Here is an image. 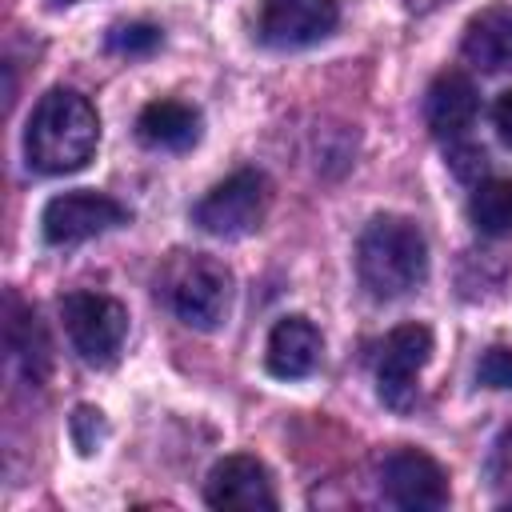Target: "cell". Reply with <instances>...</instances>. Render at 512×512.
<instances>
[{
	"instance_id": "obj_1",
	"label": "cell",
	"mask_w": 512,
	"mask_h": 512,
	"mask_svg": "<svg viewBox=\"0 0 512 512\" xmlns=\"http://www.w3.org/2000/svg\"><path fill=\"white\" fill-rule=\"evenodd\" d=\"M96 144H100V116L88 104V96L72 88H52L40 96L24 132V152L36 172L44 176L80 172L92 160Z\"/></svg>"
},
{
	"instance_id": "obj_2",
	"label": "cell",
	"mask_w": 512,
	"mask_h": 512,
	"mask_svg": "<svg viewBox=\"0 0 512 512\" xmlns=\"http://www.w3.org/2000/svg\"><path fill=\"white\" fill-rule=\"evenodd\" d=\"M360 284L376 300H400L428 276V240L404 216H376L356 240Z\"/></svg>"
},
{
	"instance_id": "obj_3",
	"label": "cell",
	"mask_w": 512,
	"mask_h": 512,
	"mask_svg": "<svg viewBox=\"0 0 512 512\" xmlns=\"http://www.w3.org/2000/svg\"><path fill=\"white\" fill-rule=\"evenodd\" d=\"M168 304L188 328L212 332L232 308V272L212 256H184L168 276Z\"/></svg>"
},
{
	"instance_id": "obj_4",
	"label": "cell",
	"mask_w": 512,
	"mask_h": 512,
	"mask_svg": "<svg viewBox=\"0 0 512 512\" xmlns=\"http://www.w3.org/2000/svg\"><path fill=\"white\" fill-rule=\"evenodd\" d=\"M60 316H64L68 340L84 364H92V368L116 364L124 332H128V312L120 300H112L104 292H68L60 304Z\"/></svg>"
},
{
	"instance_id": "obj_5",
	"label": "cell",
	"mask_w": 512,
	"mask_h": 512,
	"mask_svg": "<svg viewBox=\"0 0 512 512\" xmlns=\"http://www.w3.org/2000/svg\"><path fill=\"white\" fill-rule=\"evenodd\" d=\"M268 200H272V188H268V176L264 172H232L228 180H220L200 204H196V224L208 232V236H224V240H240L248 232L260 228L264 212H268Z\"/></svg>"
},
{
	"instance_id": "obj_6",
	"label": "cell",
	"mask_w": 512,
	"mask_h": 512,
	"mask_svg": "<svg viewBox=\"0 0 512 512\" xmlns=\"http://www.w3.org/2000/svg\"><path fill=\"white\" fill-rule=\"evenodd\" d=\"M128 220L124 204L104 196V192H92V188H80V192H64V196H52L44 204V216H40V232L48 244L56 248H68V244H80V240H92L108 228H120Z\"/></svg>"
},
{
	"instance_id": "obj_7",
	"label": "cell",
	"mask_w": 512,
	"mask_h": 512,
	"mask_svg": "<svg viewBox=\"0 0 512 512\" xmlns=\"http://www.w3.org/2000/svg\"><path fill=\"white\" fill-rule=\"evenodd\" d=\"M432 356V332L424 324H400L388 332L380 360H376V388L380 400L396 412H404L416 396V376Z\"/></svg>"
},
{
	"instance_id": "obj_8",
	"label": "cell",
	"mask_w": 512,
	"mask_h": 512,
	"mask_svg": "<svg viewBox=\"0 0 512 512\" xmlns=\"http://www.w3.org/2000/svg\"><path fill=\"white\" fill-rule=\"evenodd\" d=\"M340 20L336 0H260L256 36L268 48H308L324 40Z\"/></svg>"
},
{
	"instance_id": "obj_9",
	"label": "cell",
	"mask_w": 512,
	"mask_h": 512,
	"mask_svg": "<svg viewBox=\"0 0 512 512\" xmlns=\"http://www.w3.org/2000/svg\"><path fill=\"white\" fill-rule=\"evenodd\" d=\"M384 488L392 504L412 508V512H436L448 504V476L420 448H396L384 460Z\"/></svg>"
},
{
	"instance_id": "obj_10",
	"label": "cell",
	"mask_w": 512,
	"mask_h": 512,
	"mask_svg": "<svg viewBox=\"0 0 512 512\" xmlns=\"http://www.w3.org/2000/svg\"><path fill=\"white\" fill-rule=\"evenodd\" d=\"M204 500L212 508H236V512H272L276 508V492H272V476L256 456H224L204 484Z\"/></svg>"
},
{
	"instance_id": "obj_11",
	"label": "cell",
	"mask_w": 512,
	"mask_h": 512,
	"mask_svg": "<svg viewBox=\"0 0 512 512\" xmlns=\"http://www.w3.org/2000/svg\"><path fill=\"white\" fill-rule=\"evenodd\" d=\"M320 352H324V340H320V328L308 316H280L268 332L264 364L280 380H304V376L316 372Z\"/></svg>"
},
{
	"instance_id": "obj_12",
	"label": "cell",
	"mask_w": 512,
	"mask_h": 512,
	"mask_svg": "<svg viewBox=\"0 0 512 512\" xmlns=\"http://www.w3.org/2000/svg\"><path fill=\"white\" fill-rule=\"evenodd\" d=\"M476 108H480L476 84L456 68L440 72L424 96V120H428L432 136H440V140H460L472 128Z\"/></svg>"
},
{
	"instance_id": "obj_13",
	"label": "cell",
	"mask_w": 512,
	"mask_h": 512,
	"mask_svg": "<svg viewBox=\"0 0 512 512\" xmlns=\"http://www.w3.org/2000/svg\"><path fill=\"white\" fill-rule=\"evenodd\" d=\"M460 52L480 72H508L512 68V4H492L476 12L464 28Z\"/></svg>"
},
{
	"instance_id": "obj_14",
	"label": "cell",
	"mask_w": 512,
	"mask_h": 512,
	"mask_svg": "<svg viewBox=\"0 0 512 512\" xmlns=\"http://www.w3.org/2000/svg\"><path fill=\"white\" fill-rule=\"evenodd\" d=\"M136 136L152 148L184 152L200 140V112L184 100H152L136 120Z\"/></svg>"
},
{
	"instance_id": "obj_15",
	"label": "cell",
	"mask_w": 512,
	"mask_h": 512,
	"mask_svg": "<svg viewBox=\"0 0 512 512\" xmlns=\"http://www.w3.org/2000/svg\"><path fill=\"white\" fill-rule=\"evenodd\" d=\"M468 220L484 236H512V180L488 176L468 196Z\"/></svg>"
},
{
	"instance_id": "obj_16",
	"label": "cell",
	"mask_w": 512,
	"mask_h": 512,
	"mask_svg": "<svg viewBox=\"0 0 512 512\" xmlns=\"http://www.w3.org/2000/svg\"><path fill=\"white\" fill-rule=\"evenodd\" d=\"M8 344H12V352L24 360V372H28L32 380H44V368H48V340H44V332H40V324H36L32 312H20V316L8 320Z\"/></svg>"
},
{
	"instance_id": "obj_17",
	"label": "cell",
	"mask_w": 512,
	"mask_h": 512,
	"mask_svg": "<svg viewBox=\"0 0 512 512\" xmlns=\"http://www.w3.org/2000/svg\"><path fill=\"white\" fill-rule=\"evenodd\" d=\"M108 44L116 52H124V56H144V52H152L160 44V28H152V24H120V28H112Z\"/></svg>"
},
{
	"instance_id": "obj_18",
	"label": "cell",
	"mask_w": 512,
	"mask_h": 512,
	"mask_svg": "<svg viewBox=\"0 0 512 512\" xmlns=\"http://www.w3.org/2000/svg\"><path fill=\"white\" fill-rule=\"evenodd\" d=\"M104 416L96 412V408H88V404H80L76 412H72V440H76V448L84 452V456H92L100 444H104Z\"/></svg>"
},
{
	"instance_id": "obj_19",
	"label": "cell",
	"mask_w": 512,
	"mask_h": 512,
	"mask_svg": "<svg viewBox=\"0 0 512 512\" xmlns=\"http://www.w3.org/2000/svg\"><path fill=\"white\" fill-rule=\"evenodd\" d=\"M480 384L512 388V348H488L480 360Z\"/></svg>"
},
{
	"instance_id": "obj_20",
	"label": "cell",
	"mask_w": 512,
	"mask_h": 512,
	"mask_svg": "<svg viewBox=\"0 0 512 512\" xmlns=\"http://www.w3.org/2000/svg\"><path fill=\"white\" fill-rule=\"evenodd\" d=\"M492 124H496V136L512 148V92H504V96L496 100V108H492Z\"/></svg>"
}]
</instances>
